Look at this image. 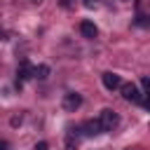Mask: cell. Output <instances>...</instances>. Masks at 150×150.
Segmentation results:
<instances>
[{"label": "cell", "instance_id": "6da1fadb", "mask_svg": "<svg viewBox=\"0 0 150 150\" xmlns=\"http://www.w3.org/2000/svg\"><path fill=\"white\" fill-rule=\"evenodd\" d=\"M98 124H101V129H103V131H112V129L120 124V117H117V112H115V110L105 108V110H101V115H98Z\"/></svg>", "mask_w": 150, "mask_h": 150}, {"label": "cell", "instance_id": "7a4b0ae2", "mask_svg": "<svg viewBox=\"0 0 150 150\" xmlns=\"http://www.w3.org/2000/svg\"><path fill=\"white\" fill-rule=\"evenodd\" d=\"M120 89H122V98H124V101H131V103L148 105V101L141 96V91H138V87H136V84H131V82H129V84H122Z\"/></svg>", "mask_w": 150, "mask_h": 150}, {"label": "cell", "instance_id": "3957f363", "mask_svg": "<svg viewBox=\"0 0 150 150\" xmlns=\"http://www.w3.org/2000/svg\"><path fill=\"white\" fill-rule=\"evenodd\" d=\"M80 105H82V96H80L77 91H68V94L63 96V108H66L68 112H75Z\"/></svg>", "mask_w": 150, "mask_h": 150}, {"label": "cell", "instance_id": "277c9868", "mask_svg": "<svg viewBox=\"0 0 150 150\" xmlns=\"http://www.w3.org/2000/svg\"><path fill=\"white\" fill-rule=\"evenodd\" d=\"M30 77H33V66L28 61H21V66L16 68V84L21 87V82L23 80H30Z\"/></svg>", "mask_w": 150, "mask_h": 150}, {"label": "cell", "instance_id": "5b68a950", "mask_svg": "<svg viewBox=\"0 0 150 150\" xmlns=\"http://www.w3.org/2000/svg\"><path fill=\"white\" fill-rule=\"evenodd\" d=\"M101 80H103V87H105V89H110V91L122 87V77H120V75H115V73H103V75H101Z\"/></svg>", "mask_w": 150, "mask_h": 150}, {"label": "cell", "instance_id": "8992f818", "mask_svg": "<svg viewBox=\"0 0 150 150\" xmlns=\"http://www.w3.org/2000/svg\"><path fill=\"white\" fill-rule=\"evenodd\" d=\"M80 33H82L84 38H96V35H98V28H96L94 21H87V19H84V21L80 23Z\"/></svg>", "mask_w": 150, "mask_h": 150}, {"label": "cell", "instance_id": "52a82bcc", "mask_svg": "<svg viewBox=\"0 0 150 150\" xmlns=\"http://www.w3.org/2000/svg\"><path fill=\"white\" fill-rule=\"evenodd\" d=\"M84 134H87V136H98V134H103L98 120H87V122H84Z\"/></svg>", "mask_w": 150, "mask_h": 150}, {"label": "cell", "instance_id": "ba28073f", "mask_svg": "<svg viewBox=\"0 0 150 150\" xmlns=\"http://www.w3.org/2000/svg\"><path fill=\"white\" fill-rule=\"evenodd\" d=\"M33 77H38V80H47V77H49V66H47V63L35 66V68H33Z\"/></svg>", "mask_w": 150, "mask_h": 150}, {"label": "cell", "instance_id": "9c48e42d", "mask_svg": "<svg viewBox=\"0 0 150 150\" xmlns=\"http://www.w3.org/2000/svg\"><path fill=\"white\" fill-rule=\"evenodd\" d=\"M148 87H150V80H148V75H143V77H141V96H143V98L148 96Z\"/></svg>", "mask_w": 150, "mask_h": 150}, {"label": "cell", "instance_id": "30bf717a", "mask_svg": "<svg viewBox=\"0 0 150 150\" xmlns=\"http://www.w3.org/2000/svg\"><path fill=\"white\" fill-rule=\"evenodd\" d=\"M75 148H77V143H75L73 138H68V141H66V150H75Z\"/></svg>", "mask_w": 150, "mask_h": 150}, {"label": "cell", "instance_id": "8fae6325", "mask_svg": "<svg viewBox=\"0 0 150 150\" xmlns=\"http://www.w3.org/2000/svg\"><path fill=\"white\" fill-rule=\"evenodd\" d=\"M47 148H49V145H47L45 141H40V143H35V150H47Z\"/></svg>", "mask_w": 150, "mask_h": 150}, {"label": "cell", "instance_id": "7c38bea8", "mask_svg": "<svg viewBox=\"0 0 150 150\" xmlns=\"http://www.w3.org/2000/svg\"><path fill=\"white\" fill-rule=\"evenodd\" d=\"M16 124H21V115L19 117H12V127H16Z\"/></svg>", "mask_w": 150, "mask_h": 150}, {"label": "cell", "instance_id": "4fadbf2b", "mask_svg": "<svg viewBox=\"0 0 150 150\" xmlns=\"http://www.w3.org/2000/svg\"><path fill=\"white\" fill-rule=\"evenodd\" d=\"M84 7H96V0H84Z\"/></svg>", "mask_w": 150, "mask_h": 150}, {"label": "cell", "instance_id": "5bb4252c", "mask_svg": "<svg viewBox=\"0 0 150 150\" xmlns=\"http://www.w3.org/2000/svg\"><path fill=\"white\" fill-rule=\"evenodd\" d=\"M0 150H9V143L7 141H0Z\"/></svg>", "mask_w": 150, "mask_h": 150}, {"label": "cell", "instance_id": "9a60e30c", "mask_svg": "<svg viewBox=\"0 0 150 150\" xmlns=\"http://www.w3.org/2000/svg\"><path fill=\"white\" fill-rule=\"evenodd\" d=\"M30 2H33V5H40V2H42V0H30Z\"/></svg>", "mask_w": 150, "mask_h": 150}]
</instances>
